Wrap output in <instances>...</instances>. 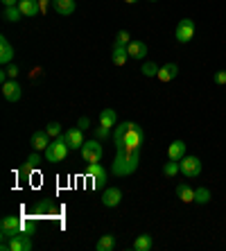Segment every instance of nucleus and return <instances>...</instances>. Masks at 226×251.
Listing matches in <instances>:
<instances>
[{
    "mask_svg": "<svg viewBox=\"0 0 226 251\" xmlns=\"http://www.w3.org/2000/svg\"><path fill=\"white\" fill-rule=\"evenodd\" d=\"M140 165V147H116V158L111 165V172L116 176L133 175Z\"/></svg>",
    "mask_w": 226,
    "mask_h": 251,
    "instance_id": "f257e3e1",
    "label": "nucleus"
},
{
    "mask_svg": "<svg viewBox=\"0 0 226 251\" xmlns=\"http://www.w3.org/2000/svg\"><path fill=\"white\" fill-rule=\"evenodd\" d=\"M21 231H23V220H21V217H16V215L2 217V220H0V238H2L0 249L9 251V240H12L16 233H21Z\"/></svg>",
    "mask_w": 226,
    "mask_h": 251,
    "instance_id": "f03ea898",
    "label": "nucleus"
},
{
    "mask_svg": "<svg viewBox=\"0 0 226 251\" xmlns=\"http://www.w3.org/2000/svg\"><path fill=\"white\" fill-rule=\"evenodd\" d=\"M68 140H66V136H57V138L50 140V145L46 147V161L48 163H61L66 156H68Z\"/></svg>",
    "mask_w": 226,
    "mask_h": 251,
    "instance_id": "7ed1b4c3",
    "label": "nucleus"
},
{
    "mask_svg": "<svg viewBox=\"0 0 226 251\" xmlns=\"http://www.w3.org/2000/svg\"><path fill=\"white\" fill-rule=\"evenodd\" d=\"M79 152L86 163H100L102 156H104V147H102V143H100L98 138H93V140H86V143L81 145Z\"/></svg>",
    "mask_w": 226,
    "mask_h": 251,
    "instance_id": "20e7f679",
    "label": "nucleus"
},
{
    "mask_svg": "<svg viewBox=\"0 0 226 251\" xmlns=\"http://www.w3.org/2000/svg\"><path fill=\"white\" fill-rule=\"evenodd\" d=\"M143 140H145V134H143V129L138 127V125L133 123L131 129H129L127 134L122 136L120 140L116 143V147H143Z\"/></svg>",
    "mask_w": 226,
    "mask_h": 251,
    "instance_id": "39448f33",
    "label": "nucleus"
},
{
    "mask_svg": "<svg viewBox=\"0 0 226 251\" xmlns=\"http://www.w3.org/2000/svg\"><path fill=\"white\" fill-rule=\"evenodd\" d=\"M179 165H181V175L186 179H195V176L201 175V161L197 156H183L179 161Z\"/></svg>",
    "mask_w": 226,
    "mask_h": 251,
    "instance_id": "423d86ee",
    "label": "nucleus"
},
{
    "mask_svg": "<svg viewBox=\"0 0 226 251\" xmlns=\"http://www.w3.org/2000/svg\"><path fill=\"white\" fill-rule=\"evenodd\" d=\"M174 36H176L179 43H188L192 36H195V21H192V18H181L179 23H176Z\"/></svg>",
    "mask_w": 226,
    "mask_h": 251,
    "instance_id": "0eeeda50",
    "label": "nucleus"
},
{
    "mask_svg": "<svg viewBox=\"0 0 226 251\" xmlns=\"http://www.w3.org/2000/svg\"><path fill=\"white\" fill-rule=\"evenodd\" d=\"M34 242H32V233L29 231H21L9 240V251H32Z\"/></svg>",
    "mask_w": 226,
    "mask_h": 251,
    "instance_id": "6e6552de",
    "label": "nucleus"
},
{
    "mask_svg": "<svg viewBox=\"0 0 226 251\" xmlns=\"http://www.w3.org/2000/svg\"><path fill=\"white\" fill-rule=\"evenodd\" d=\"M86 175L93 179V186L95 188H104V183H106V170L102 168L100 163H88Z\"/></svg>",
    "mask_w": 226,
    "mask_h": 251,
    "instance_id": "1a4fd4ad",
    "label": "nucleus"
},
{
    "mask_svg": "<svg viewBox=\"0 0 226 251\" xmlns=\"http://www.w3.org/2000/svg\"><path fill=\"white\" fill-rule=\"evenodd\" d=\"M21 95H23V88L18 86L16 79H9V82L2 84V98H5L7 102H18Z\"/></svg>",
    "mask_w": 226,
    "mask_h": 251,
    "instance_id": "9d476101",
    "label": "nucleus"
},
{
    "mask_svg": "<svg viewBox=\"0 0 226 251\" xmlns=\"http://www.w3.org/2000/svg\"><path fill=\"white\" fill-rule=\"evenodd\" d=\"M64 136H66V140H68L70 150H81V145L86 143V140H84V129H79V127H70L68 131H64Z\"/></svg>",
    "mask_w": 226,
    "mask_h": 251,
    "instance_id": "9b49d317",
    "label": "nucleus"
},
{
    "mask_svg": "<svg viewBox=\"0 0 226 251\" xmlns=\"http://www.w3.org/2000/svg\"><path fill=\"white\" fill-rule=\"evenodd\" d=\"M122 201V193L120 188H104V195H102V204L106 206V208H116L118 204Z\"/></svg>",
    "mask_w": 226,
    "mask_h": 251,
    "instance_id": "f8f14e48",
    "label": "nucleus"
},
{
    "mask_svg": "<svg viewBox=\"0 0 226 251\" xmlns=\"http://www.w3.org/2000/svg\"><path fill=\"white\" fill-rule=\"evenodd\" d=\"M50 5H52V9L59 16H70V14H75V9H77L75 0H52Z\"/></svg>",
    "mask_w": 226,
    "mask_h": 251,
    "instance_id": "ddd939ff",
    "label": "nucleus"
},
{
    "mask_svg": "<svg viewBox=\"0 0 226 251\" xmlns=\"http://www.w3.org/2000/svg\"><path fill=\"white\" fill-rule=\"evenodd\" d=\"M18 7H21L23 16H27V18H36L41 14L39 0H21V2H18Z\"/></svg>",
    "mask_w": 226,
    "mask_h": 251,
    "instance_id": "4468645a",
    "label": "nucleus"
},
{
    "mask_svg": "<svg viewBox=\"0 0 226 251\" xmlns=\"http://www.w3.org/2000/svg\"><path fill=\"white\" fill-rule=\"evenodd\" d=\"M176 75H179V66L170 61V64H165V66H161V68H158V75L156 77H158V82H172Z\"/></svg>",
    "mask_w": 226,
    "mask_h": 251,
    "instance_id": "2eb2a0df",
    "label": "nucleus"
},
{
    "mask_svg": "<svg viewBox=\"0 0 226 251\" xmlns=\"http://www.w3.org/2000/svg\"><path fill=\"white\" fill-rule=\"evenodd\" d=\"M127 52H129V59H145L147 57V43L143 41H131L127 46Z\"/></svg>",
    "mask_w": 226,
    "mask_h": 251,
    "instance_id": "dca6fc26",
    "label": "nucleus"
},
{
    "mask_svg": "<svg viewBox=\"0 0 226 251\" xmlns=\"http://www.w3.org/2000/svg\"><path fill=\"white\" fill-rule=\"evenodd\" d=\"M14 61V48L7 41V36H0V64H9Z\"/></svg>",
    "mask_w": 226,
    "mask_h": 251,
    "instance_id": "f3484780",
    "label": "nucleus"
},
{
    "mask_svg": "<svg viewBox=\"0 0 226 251\" xmlns=\"http://www.w3.org/2000/svg\"><path fill=\"white\" fill-rule=\"evenodd\" d=\"M48 145H50V136H48L46 129H43V131H34V134H32V147H34L36 152H41V150L46 152Z\"/></svg>",
    "mask_w": 226,
    "mask_h": 251,
    "instance_id": "a211bd4d",
    "label": "nucleus"
},
{
    "mask_svg": "<svg viewBox=\"0 0 226 251\" xmlns=\"http://www.w3.org/2000/svg\"><path fill=\"white\" fill-rule=\"evenodd\" d=\"M176 197H179L183 204H192V201H195V190L190 188V183L181 181L179 186H176Z\"/></svg>",
    "mask_w": 226,
    "mask_h": 251,
    "instance_id": "6ab92c4d",
    "label": "nucleus"
},
{
    "mask_svg": "<svg viewBox=\"0 0 226 251\" xmlns=\"http://www.w3.org/2000/svg\"><path fill=\"white\" fill-rule=\"evenodd\" d=\"M168 156L172 158V161H181V158L186 156V143H183V140H174V143H170Z\"/></svg>",
    "mask_w": 226,
    "mask_h": 251,
    "instance_id": "aec40b11",
    "label": "nucleus"
},
{
    "mask_svg": "<svg viewBox=\"0 0 226 251\" xmlns=\"http://www.w3.org/2000/svg\"><path fill=\"white\" fill-rule=\"evenodd\" d=\"M111 61L116 66H125L129 61V52L127 46H113V54H111Z\"/></svg>",
    "mask_w": 226,
    "mask_h": 251,
    "instance_id": "412c9836",
    "label": "nucleus"
},
{
    "mask_svg": "<svg viewBox=\"0 0 226 251\" xmlns=\"http://www.w3.org/2000/svg\"><path fill=\"white\" fill-rule=\"evenodd\" d=\"M116 123H118L116 109H104V111L100 113V125H102V127L111 129V127H116Z\"/></svg>",
    "mask_w": 226,
    "mask_h": 251,
    "instance_id": "4be33fe9",
    "label": "nucleus"
},
{
    "mask_svg": "<svg viewBox=\"0 0 226 251\" xmlns=\"http://www.w3.org/2000/svg\"><path fill=\"white\" fill-rule=\"evenodd\" d=\"M151 247H154V238H151L150 233H143L136 238V242H133V249L136 251H150Z\"/></svg>",
    "mask_w": 226,
    "mask_h": 251,
    "instance_id": "5701e85b",
    "label": "nucleus"
},
{
    "mask_svg": "<svg viewBox=\"0 0 226 251\" xmlns=\"http://www.w3.org/2000/svg\"><path fill=\"white\" fill-rule=\"evenodd\" d=\"M95 249L98 251H113L116 249V235H102V238L98 240V245H95Z\"/></svg>",
    "mask_w": 226,
    "mask_h": 251,
    "instance_id": "b1692460",
    "label": "nucleus"
},
{
    "mask_svg": "<svg viewBox=\"0 0 226 251\" xmlns=\"http://www.w3.org/2000/svg\"><path fill=\"white\" fill-rule=\"evenodd\" d=\"M210 199H213V195H210V190L208 188H195V204H199V206H203V204H208Z\"/></svg>",
    "mask_w": 226,
    "mask_h": 251,
    "instance_id": "393cba45",
    "label": "nucleus"
},
{
    "mask_svg": "<svg viewBox=\"0 0 226 251\" xmlns=\"http://www.w3.org/2000/svg\"><path fill=\"white\" fill-rule=\"evenodd\" d=\"M39 168H41V156H39V152L29 154L27 161H25L23 172H25V175H29V172H34V170H39Z\"/></svg>",
    "mask_w": 226,
    "mask_h": 251,
    "instance_id": "a878e982",
    "label": "nucleus"
},
{
    "mask_svg": "<svg viewBox=\"0 0 226 251\" xmlns=\"http://www.w3.org/2000/svg\"><path fill=\"white\" fill-rule=\"evenodd\" d=\"M5 18L9 21V23H18L21 18H23V12H21V7L18 5H14V7H5Z\"/></svg>",
    "mask_w": 226,
    "mask_h": 251,
    "instance_id": "bb28decb",
    "label": "nucleus"
},
{
    "mask_svg": "<svg viewBox=\"0 0 226 251\" xmlns=\"http://www.w3.org/2000/svg\"><path fill=\"white\" fill-rule=\"evenodd\" d=\"M179 172H181L179 161H172V158H170L168 163H163V176H176Z\"/></svg>",
    "mask_w": 226,
    "mask_h": 251,
    "instance_id": "cd10ccee",
    "label": "nucleus"
},
{
    "mask_svg": "<svg viewBox=\"0 0 226 251\" xmlns=\"http://www.w3.org/2000/svg\"><path fill=\"white\" fill-rule=\"evenodd\" d=\"M140 73H143L145 77H156L158 75V66L151 64V61H145V64H143V68H140Z\"/></svg>",
    "mask_w": 226,
    "mask_h": 251,
    "instance_id": "c85d7f7f",
    "label": "nucleus"
},
{
    "mask_svg": "<svg viewBox=\"0 0 226 251\" xmlns=\"http://www.w3.org/2000/svg\"><path fill=\"white\" fill-rule=\"evenodd\" d=\"M131 125H133V123H122V125H118L116 131H113V143H118V140H120L122 136L127 134L129 129H131Z\"/></svg>",
    "mask_w": 226,
    "mask_h": 251,
    "instance_id": "c756f323",
    "label": "nucleus"
},
{
    "mask_svg": "<svg viewBox=\"0 0 226 251\" xmlns=\"http://www.w3.org/2000/svg\"><path fill=\"white\" fill-rule=\"evenodd\" d=\"M46 131H48V136H50V138H57V136L64 134V131H61V125H59V123H50L46 127Z\"/></svg>",
    "mask_w": 226,
    "mask_h": 251,
    "instance_id": "7c9ffc66",
    "label": "nucleus"
},
{
    "mask_svg": "<svg viewBox=\"0 0 226 251\" xmlns=\"http://www.w3.org/2000/svg\"><path fill=\"white\" fill-rule=\"evenodd\" d=\"M41 213H54V206L52 201H48V199H43L39 206H36V215H41Z\"/></svg>",
    "mask_w": 226,
    "mask_h": 251,
    "instance_id": "2f4dec72",
    "label": "nucleus"
},
{
    "mask_svg": "<svg viewBox=\"0 0 226 251\" xmlns=\"http://www.w3.org/2000/svg\"><path fill=\"white\" fill-rule=\"evenodd\" d=\"M131 43V36H129V32H118V39H116V46H129Z\"/></svg>",
    "mask_w": 226,
    "mask_h": 251,
    "instance_id": "473e14b6",
    "label": "nucleus"
},
{
    "mask_svg": "<svg viewBox=\"0 0 226 251\" xmlns=\"http://www.w3.org/2000/svg\"><path fill=\"white\" fill-rule=\"evenodd\" d=\"M93 134H95V138H98V140H106V138H109V134H111V129H106V127H102V125H100Z\"/></svg>",
    "mask_w": 226,
    "mask_h": 251,
    "instance_id": "72a5a7b5",
    "label": "nucleus"
},
{
    "mask_svg": "<svg viewBox=\"0 0 226 251\" xmlns=\"http://www.w3.org/2000/svg\"><path fill=\"white\" fill-rule=\"evenodd\" d=\"M215 82L220 84V86H224L226 84V70H217V73H215Z\"/></svg>",
    "mask_w": 226,
    "mask_h": 251,
    "instance_id": "f704fd0d",
    "label": "nucleus"
},
{
    "mask_svg": "<svg viewBox=\"0 0 226 251\" xmlns=\"http://www.w3.org/2000/svg\"><path fill=\"white\" fill-rule=\"evenodd\" d=\"M36 228V222L34 220H23V231H29V233H34Z\"/></svg>",
    "mask_w": 226,
    "mask_h": 251,
    "instance_id": "c9c22d12",
    "label": "nucleus"
},
{
    "mask_svg": "<svg viewBox=\"0 0 226 251\" xmlns=\"http://www.w3.org/2000/svg\"><path fill=\"white\" fill-rule=\"evenodd\" d=\"M7 75H9V79H16L18 77V66L16 64L9 66V68H7Z\"/></svg>",
    "mask_w": 226,
    "mask_h": 251,
    "instance_id": "e433bc0d",
    "label": "nucleus"
},
{
    "mask_svg": "<svg viewBox=\"0 0 226 251\" xmlns=\"http://www.w3.org/2000/svg\"><path fill=\"white\" fill-rule=\"evenodd\" d=\"M77 127H79V129H88V127H91V120H88V118H79Z\"/></svg>",
    "mask_w": 226,
    "mask_h": 251,
    "instance_id": "4c0bfd02",
    "label": "nucleus"
},
{
    "mask_svg": "<svg viewBox=\"0 0 226 251\" xmlns=\"http://www.w3.org/2000/svg\"><path fill=\"white\" fill-rule=\"evenodd\" d=\"M18 2H21V0H2L5 7H14V5H18Z\"/></svg>",
    "mask_w": 226,
    "mask_h": 251,
    "instance_id": "58836bf2",
    "label": "nucleus"
},
{
    "mask_svg": "<svg viewBox=\"0 0 226 251\" xmlns=\"http://www.w3.org/2000/svg\"><path fill=\"white\" fill-rule=\"evenodd\" d=\"M48 2H52V0H39V5H41V12H46V7Z\"/></svg>",
    "mask_w": 226,
    "mask_h": 251,
    "instance_id": "ea45409f",
    "label": "nucleus"
},
{
    "mask_svg": "<svg viewBox=\"0 0 226 251\" xmlns=\"http://www.w3.org/2000/svg\"><path fill=\"white\" fill-rule=\"evenodd\" d=\"M125 2H129V5H133V2H138V0H125Z\"/></svg>",
    "mask_w": 226,
    "mask_h": 251,
    "instance_id": "a19ab883",
    "label": "nucleus"
},
{
    "mask_svg": "<svg viewBox=\"0 0 226 251\" xmlns=\"http://www.w3.org/2000/svg\"><path fill=\"white\" fill-rule=\"evenodd\" d=\"M150 2H156V0H150Z\"/></svg>",
    "mask_w": 226,
    "mask_h": 251,
    "instance_id": "79ce46f5",
    "label": "nucleus"
}]
</instances>
